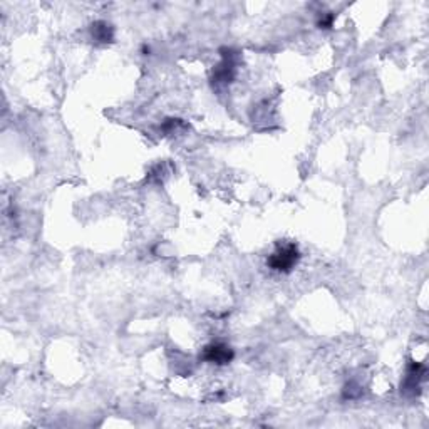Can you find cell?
I'll return each mask as SVG.
<instances>
[{
  "instance_id": "6da1fadb",
  "label": "cell",
  "mask_w": 429,
  "mask_h": 429,
  "mask_svg": "<svg viewBox=\"0 0 429 429\" xmlns=\"http://www.w3.org/2000/svg\"><path fill=\"white\" fill-rule=\"evenodd\" d=\"M301 260V250L295 244H283L277 246L275 252L268 257L267 265L273 272L288 273L295 268V265Z\"/></svg>"
},
{
  "instance_id": "7a4b0ae2",
  "label": "cell",
  "mask_w": 429,
  "mask_h": 429,
  "mask_svg": "<svg viewBox=\"0 0 429 429\" xmlns=\"http://www.w3.org/2000/svg\"><path fill=\"white\" fill-rule=\"evenodd\" d=\"M203 360L207 362L215 364V366H227L230 364L235 358V352L230 345L223 343H213L203 349V354H201Z\"/></svg>"
},
{
  "instance_id": "3957f363",
  "label": "cell",
  "mask_w": 429,
  "mask_h": 429,
  "mask_svg": "<svg viewBox=\"0 0 429 429\" xmlns=\"http://www.w3.org/2000/svg\"><path fill=\"white\" fill-rule=\"evenodd\" d=\"M93 37L97 43H111L113 37H115V30L108 22H96L93 24Z\"/></svg>"
}]
</instances>
